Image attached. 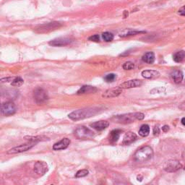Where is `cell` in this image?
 Listing matches in <instances>:
<instances>
[{"label": "cell", "mask_w": 185, "mask_h": 185, "mask_svg": "<svg viewBox=\"0 0 185 185\" xmlns=\"http://www.w3.org/2000/svg\"><path fill=\"white\" fill-rule=\"evenodd\" d=\"M109 126V123L107 121H96V122L93 123L91 125V127L93 128V129L96 130L97 131H102L103 130L107 129V128Z\"/></svg>", "instance_id": "cell-17"}, {"label": "cell", "mask_w": 185, "mask_h": 185, "mask_svg": "<svg viewBox=\"0 0 185 185\" xmlns=\"http://www.w3.org/2000/svg\"><path fill=\"white\" fill-rule=\"evenodd\" d=\"M33 98H34L36 102L38 104L46 102L48 100L49 96L47 92L41 88H37L33 92Z\"/></svg>", "instance_id": "cell-8"}, {"label": "cell", "mask_w": 185, "mask_h": 185, "mask_svg": "<svg viewBox=\"0 0 185 185\" xmlns=\"http://www.w3.org/2000/svg\"><path fill=\"white\" fill-rule=\"evenodd\" d=\"M23 83H24V80H22L21 78H20V77H17V78H12L11 84H12V85H13V86L19 87V86H21V85L23 84Z\"/></svg>", "instance_id": "cell-25"}, {"label": "cell", "mask_w": 185, "mask_h": 185, "mask_svg": "<svg viewBox=\"0 0 185 185\" xmlns=\"http://www.w3.org/2000/svg\"><path fill=\"white\" fill-rule=\"evenodd\" d=\"M142 76L144 78L146 79H155L160 77V73L156 70H153V69H147V70H143L142 72Z\"/></svg>", "instance_id": "cell-15"}, {"label": "cell", "mask_w": 185, "mask_h": 185, "mask_svg": "<svg viewBox=\"0 0 185 185\" xmlns=\"http://www.w3.org/2000/svg\"><path fill=\"white\" fill-rule=\"evenodd\" d=\"M145 118V115L143 113H130V114H126L122 115H117L112 117L111 120L114 122L120 124H129L132 123L135 120H143Z\"/></svg>", "instance_id": "cell-2"}, {"label": "cell", "mask_w": 185, "mask_h": 185, "mask_svg": "<svg viewBox=\"0 0 185 185\" xmlns=\"http://www.w3.org/2000/svg\"><path fill=\"white\" fill-rule=\"evenodd\" d=\"M102 38L106 42H110L114 39V35L110 32H105L102 34Z\"/></svg>", "instance_id": "cell-26"}, {"label": "cell", "mask_w": 185, "mask_h": 185, "mask_svg": "<svg viewBox=\"0 0 185 185\" xmlns=\"http://www.w3.org/2000/svg\"><path fill=\"white\" fill-rule=\"evenodd\" d=\"M162 130H163L164 132H168V131L169 130V127H168V126H167V125L164 126V127H162Z\"/></svg>", "instance_id": "cell-34"}, {"label": "cell", "mask_w": 185, "mask_h": 185, "mask_svg": "<svg viewBox=\"0 0 185 185\" xmlns=\"http://www.w3.org/2000/svg\"><path fill=\"white\" fill-rule=\"evenodd\" d=\"M182 168V165L179 161L176 160H170L166 162L164 165V171L168 173L176 172Z\"/></svg>", "instance_id": "cell-9"}, {"label": "cell", "mask_w": 185, "mask_h": 185, "mask_svg": "<svg viewBox=\"0 0 185 185\" xmlns=\"http://www.w3.org/2000/svg\"><path fill=\"white\" fill-rule=\"evenodd\" d=\"M88 174V171L87 169H82V170L78 171V172L76 173L75 177L76 178H81L86 177V176Z\"/></svg>", "instance_id": "cell-27"}, {"label": "cell", "mask_w": 185, "mask_h": 185, "mask_svg": "<svg viewBox=\"0 0 185 185\" xmlns=\"http://www.w3.org/2000/svg\"><path fill=\"white\" fill-rule=\"evenodd\" d=\"M142 59L144 62L147 63V64H152L155 62V54L152 51H148L146 52L145 55L143 56Z\"/></svg>", "instance_id": "cell-20"}, {"label": "cell", "mask_w": 185, "mask_h": 185, "mask_svg": "<svg viewBox=\"0 0 185 185\" xmlns=\"http://www.w3.org/2000/svg\"><path fill=\"white\" fill-rule=\"evenodd\" d=\"M173 59L174 62L177 63H180L184 62L185 60V51H179L175 53L173 56Z\"/></svg>", "instance_id": "cell-21"}, {"label": "cell", "mask_w": 185, "mask_h": 185, "mask_svg": "<svg viewBox=\"0 0 185 185\" xmlns=\"http://www.w3.org/2000/svg\"><path fill=\"white\" fill-rule=\"evenodd\" d=\"M122 92V89L120 87L118 88H111L107 90L102 95L103 98H114V97L119 96V95Z\"/></svg>", "instance_id": "cell-13"}, {"label": "cell", "mask_w": 185, "mask_h": 185, "mask_svg": "<svg viewBox=\"0 0 185 185\" xmlns=\"http://www.w3.org/2000/svg\"><path fill=\"white\" fill-rule=\"evenodd\" d=\"M73 42V40L71 38H66V37H60V38H56L55 39H53L49 41V44L50 46H67V45L70 44L71 43Z\"/></svg>", "instance_id": "cell-10"}, {"label": "cell", "mask_w": 185, "mask_h": 185, "mask_svg": "<svg viewBox=\"0 0 185 185\" xmlns=\"http://www.w3.org/2000/svg\"><path fill=\"white\" fill-rule=\"evenodd\" d=\"M74 135L78 139L87 140L93 138L94 137V132L87 127L81 126L74 131Z\"/></svg>", "instance_id": "cell-5"}, {"label": "cell", "mask_w": 185, "mask_h": 185, "mask_svg": "<svg viewBox=\"0 0 185 185\" xmlns=\"http://www.w3.org/2000/svg\"><path fill=\"white\" fill-rule=\"evenodd\" d=\"M116 74L111 73V74H107V75H106L104 78V80L107 81V83H111L115 80V79H116Z\"/></svg>", "instance_id": "cell-29"}, {"label": "cell", "mask_w": 185, "mask_h": 185, "mask_svg": "<svg viewBox=\"0 0 185 185\" xmlns=\"http://www.w3.org/2000/svg\"><path fill=\"white\" fill-rule=\"evenodd\" d=\"M69 144H70V140L68 138H64L58 143H55L53 146V149L55 150H64V149L68 148Z\"/></svg>", "instance_id": "cell-14"}, {"label": "cell", "mask_w": 185, "mask_h": 185, "mask_svg": "<svg viewBox=\"0 0 185 185\" xmlns=\"http://www.w3.org/2000/svg\"><path fill=\"white\" fill-rule=\"evenodd\" d=\"M144 31H138L135 30H130L127 31L126 33H123L120 34V37H127V36H135L137 34H140V33H144Z\"/></svg>", "instance_id": "cell-24"}, {"label": "cell", "mask_w": 185, "mask_h": 185, "mask_svg": "<svg viewBox=\"0 0 185 185\" xmlns=\"http://www.w3.org/2000/svg\"><path fill=\"white\" fill-rule=\"evenodd\" d=\"M160 133V129L159 127H153V135H159Z\"/></svg>", "instance_id": "cell-32"}, {"label": "cell", "mask_w": 185, "mask_h": 185, "mask_svg": "<svg viewBox=\"0 0 185 185\" xmlns=\"http://www.w3.org/2000/svg\"><path fill=\"white\" fill-rule=\"evenodd\" d=\"M171 77L173 80V82L175 83H180L183 80L184 78V74L183 73L181 70H173L172 73H171Z\"/></svg>", "instance_id": "cell-19"}, {"label": "cell", "mask_w": 185, "mask_h": 185, "mask_svg": "<svg viewBox=\"0 0 185 185\" xmlns=\"http://www.w3.org/2000/svg\"><path fill=\"white\" fill-rule=\"evenodd\" d=\"M181 122H182V125H183L184 126H185V117H184V118H182V119Z\"/></svg>", "instance_id": "cell-35"}, {"label": "cell", "mask_w": 185, "mask_h": 185, "mask_svg": "<svg viewBox=\"0 0 185 185\" xmlns=\"http://www.w3.org/2000/svg\"><path fill=\"white\" fill-rule=\"evenodd\" d=\"M136 139H137V135L136 134H135L134 132H127L123 137L122 143L123 145H130V144L132 143L133 142L136 140Z\"/></svg>", "instance_id": "cell-16"}, {"label": "cell", "mask_w": 185, "mask_h": 185, "mask_svg": "<svg viewBox=\"0 0 185 185\" xmlns=\"http://www.w3.org/2000/svg\"><path fill=\"white\" fill-rule=\"evenodd\" d=\"M142 85H143V81L140 80H131L121 83L119 87H120L121 89H129L140 87Z\"/></svg>", "instance_id": "cell-11"}, {"label": "cell", "mask_w": 185, "mask_h": 185, "mask_svg": "<svg viewBox=\"0 0 185 185\" xmlns=\"http://www.w3.org/2000/svg\"><path fill=\"white\" fill-rule=\"evenodd\" d=\"M179 109L182 111H185V101L182 102V103H180L179 106Z\"/></svg>", "instance_id": "cell-33"}, {"label": "cell", "mask_w": 185, "mask_h": 185, "mask_svg": "<svg viewBox=\"0 0 185 185\" xmlns=\"http://www.w3.org/2000/svg\"><path fill=\"white\" fill-rule=\"evenodd\" d=\"M150 133V127L148 125H143L141 126L139 130V135L142 137H147Z\"/></svg>", "instance_id": "cell-23"}, {"label": "cell", "mask_w": 185, "mask_h": 185, "mask_svg": "<svg viewBox=\"0 0 185 185\" xmlns=\"http://www.w3.org/2000/svg\"><path fill=\"white\" fill-rule=\"evenodd\" d=\"M122 67L125 70H131L135 68V64L132 62H127L123 64Z\"/></svg>", "instance_id": "cell-28"}, {"label": "cell", "mask_w": 185, "mask_h": 185, "mask_svg": "<svg viewBox=\"0 0 185 185\" xmlns=\"http://www.w3.org/2000/svg\"><path fill=\"white\" fill-rule=\"evenodd\" d=\"M98 88H96V87L91 86V85H83V87H81L77 93L78 94H90V93H94L98 91Z\"/></svg>", "instance_id": "cell-18"}, {"label": "cell", "mask_w": 185, "mask_h": 185, "mask_svg": "<svg viewBox=\"0 0 185 185\" xmlns=\"http://www.w3.org/2000/svg\"><path fill=\"white\" fill-rule=\"evenodd\" d=\"M49 170V167L44 161H37L34 165L35 172L39 175H44Z\"/></svg>", "instance_id": "cell-12"}, {"label": "cell", "mask_w": 185, "mask_h": 185, "mask_svg": "<svg viewBox=\"0 0 185 185\" xmlns=\"http://www.w3.org/2000/svg\"><path fill=\"white\" fill-rule=\"evenodd\" d=\"M88 39H89V40H91V41L99 42L100 41V36H99V35L96 34V35L92 36H91V37H89Z\"/></svg>", "instance_id": "cell-30"}, {"label": "cell", "mask_w": 185, "mask_h": 185, "mask_svg": "<svg viewBox=\"0 0 185 185\" xmlns=\"http://www.w3.org/2000/svg\"><path fill=\"white\" fill-rule=\"evenodd\" d=\"M153 155V150L150 146H144L136 151L134 159L137 162H145L150 159Z\"/></svg>", "instance_id": "cell-3"}, {"label": "cell", "mask_w": 185, "mask_h": 185, "mask_svg": "<svg viewBox=\"0 0 185 185\" xmlns=\"http://www.w3.org/2000/svg\"><path fill=\"white\" fill-rule=\"evenodd\" d=\"M36 143L32 141H28L26 144H22V145L15 147L7 151L8 154H16V153H20L22 152H26L32 148L33 146L36 145Z\"/></svg>", "instance_id": "cell-7"}, {"label": "cell", "mask_w": 185, "mask_h": 185, "mask_svg": "<svg viewBox=\"0 0 185 185\" xmlns=\"http://www.w3.org/2000/svg\"><path fill=\"white\" fill-rule=\"evenodd\" d=\"M178 13H179V15H181V16H185V5L179 9V11H178Z\"/></svg>", "instance_id": "cell-31"}, {"label": "cell", "mask_w": 185, "mask_h": 185, "mask_svg": "<svg viewBox=\"0 0 185 185\" xmlns=\"http://www.w3.org/2000/svg\"><path fill=\"white\" fill-rule=\"evenodd\" d=\"M17 111L15 105L11 101L3 103L1 105V114L5 116H12L15 114Z\"/></svg>", "instance_id": "cell-6"}, {"label": "cell", "mask_w": 185, "mask_h": 185, "mask_svg": "<svg viewBox=\"0 0 185 185\" xmlns=\"http://www.w3.org/2000/svg\"><path fill=\"white\" fill-rule=\"evenodd\" d=\"M121 131L119 130H115L111 131V134H110V142L112 143H116V142L118 141V140L120 137V134H121Z\"/></svg>", "instance_id": "cell-22"}, {"label": "cell", "mask_w": 185, "mask_h": 185, "mask_svg": "<svg viewBox=\"0 0 185 185\" xmlns=\"http://www.w3.org/2000/svg\"><path fill=\"white\" fill-rule=\"evenodd\" d=\"M100 110V108L98 107L85 108V109H78L73 111L68 115V116L72 120L78 121L80 120V119H84L93 116L94 115L98 114Z\"/></svg>", "instance_id": "cell-1"}, {"label": "cell", "mask_w": 185, "mask_h": 185, "mask_svg": "<svg viewBox=\"0 0 185 185\" xmlns=\"http://www.w3.org/2000/svg\"><path fill=\"white\" fill-rule=\"evenodd\" d=\"M62 26V23L60 22H47V23H44L42 25H39L36 28H34V31L36 33H46L51 32V31L56 30Z\"/></svg>", "instance_id": "cell-4"}]
</instances>
